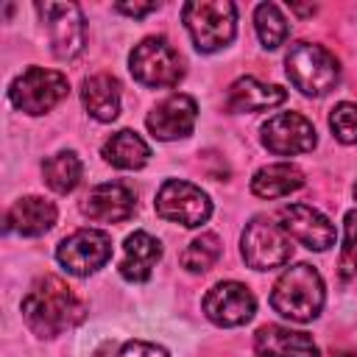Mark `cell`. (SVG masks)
I'll list each match as a JSON object with an SVG mask.
<instances>
[{"label":"cell","instance_id":"obj_1","mask_svg":"<svg viewBox=\"0 0 357 357\" xmlns=\"http://www.w3.org/2000/svg\"><path fill=\"white\" fill-rule=\"evenodd\" d=\"M22 318L39 337H56L86 318V304L59 276H39L22 298Z\"/></svg>","mask_w":357,"mask_h":357},{"label":"cell","instance_id":"obj_2","mask_svg":"<svg viewBox=\"0 0 357 357\" xmlns=\"http://www.w3.org/2000/svg\"><path fill=\"white\" fill-rule=\"evenodd\" d=\"M271 307L290 321L307 324L324 307V279L310 262H298L282 271L271 290Z\"/></svg>","mask_w":357,"mask_h":357},{"label":"cell","instance_id":"obj_3","mask_svg":"<svg viewBox=\"0 0 357 357\" xmlns=\"http://www.w3.org/2000/svg\"><path fill=\"white\" fill-rule=\"evenodd\" d=\"M284 67L290 84L307 98H321L340 81V64L324 45L293 42L284 56Z\"/></svg>","mask_w":357,"mask_h":357},{"label":"cell","instance_id":"obj_4","mask_svg":"<svg viewBox=\"0 0 357 357\" xmlns=\"http://www.w3.org/2000/svg\"><path fill=\"white\" fill-rule=\"evenodd\" d=\"M181 20L201 53H215L234 39L237 8L229 0H192L181 6Z\"/></svg>","mask_w":357,"mask_h":357},{"label":"cell","instance_id":"obj_5","mask_svg":"<svg viewBox=\"0 0 357 357\" xmlns=\"http://www.w3.org/2000/svg\"><path fill=\"white\" fill-rule=\"evenodd\" d=\"M67 95H70L67 75L45 67L22 70L8 86V100L25 114H45L53 106H59Z\"/></svg>","mask_w":357,"mask_h":357},{"label":"cell","instance_id":"obj_6","mask_svg":"<svg viewBox=\"0 0 357 357\" xmlns=\"http://www.w3.org/2000/svg\"><path fill=\"white\" fill-rule=\"evenodd\" d=\"M128 70L142 86H176L184 75L181 56L165 36H148L134 45Z\"/></svg>","mask_w":357,"mask_h":357},{"label":"cell","instance_id":"obj_7","mask_svg":"<svg viewBox=\"0 0 357 357\" xmlns=\"http://www.w3.org/2000/svg\"><path fill=\"white\" fill-rule=\"evenodd\" d=\"M240 251H243V259L248 268L271 271L290 259L293 245H290L287 231L279 223H273L268 218H251L243 229Z\"/></svg>","mask_w":357,"mask_h":357},{"label":"cell","instance_id":"obj_8","mask_svg":"<svg viewBox=\"0 0 357 357\" xmlns=\"http://www.w3.org/2000/svg\"><path fill=\"white\" fill-rule=\"evenodd\" d=\"M156 212H159V218H165L170 223L195 229L209 220L212 201L201 187L181 181V178H167L156 192Z\"/></svg>","mask_w":357,"mask_h":357},{"label":"cell","instance_id":"obj_9","mask_svg":"<svg viewBox=\"0 0 357 357\" xmlns=\"http://www.w3.org/2000/svg\"><path fill=\"white\" fill-rule=\"evenodd\" d=\"M36 11L47 25L53 56L61 61L75 59L86 45V25L81 8L75 3H36Z\"/></svg>","mask_w":357,"mask_h":357},{"label":"cell","instance_id":"obj_10","mask_svg":"<svg viewBox=\"0 0 357 357\" xmlns=\"http://www.w3.org/2000/svg\"><path fill=\"white\" fill-rule=\"evenodd\" d=\"M56 259L73 276H89L112 259V237L100 229H78L56 245Z\"/></svg>","mask_w":357,"mask_h":357},{"label":"cell","instance_id":"obj_11","mask_svg":"<svg viewBox=\"0 0 357 357\" xmlns=\"http://www.w3.org/2000/svg\"><path fill=\"white\" fill-rule=\"evenodd\" d=\"M276 218L279 226L310 251H326L337 240V231L329 223V218L312 209L310 204H287L276 212Z\"/></svg>","mask_w":357,"mask_h":357},{"label":"cell","instance_id":"obj_12","mask_svg":"<svg viewBox=\"0 0 357 357\" xmlns=\"http://www.w3.org/2000/svg\"><path fill=\"white\" fill-rule=\"evenodd\" d=\"M262 145L276 156L307 153L315 148V126L298 112H282L262 126Z\"/></svg>","mask_w":357,"mask_h":357},{"label":"cell","instance_id":"obj_13","mask_svg":"<svg viewBox=\"0 0 357 357\" xmlns=\"http://www.w3.org/2000/svg\"><path fill=\"white\" fill-rule=\"evenodd\" d=\"M204 312L218 326H243L254 318L257 298L240 282H218L204 296Z\"/></svg>","mask_w":357,"mask_h":357},{"label":"cell","instance_id":"obj_14","mask_svg":"<svg viewBox=\"0 0 357 357\" xmlns=\"http://www.w3.org/2000/svg\"><path fill=\"white\" fill-rule=\"evenodd\" d=\"M195 117H198L195 100L190 95L176 92L153 106V112L145 117V126L156 139H178V137L192 134Z\"/></svg>","mask_w":357,"mask_h":357},{"label":"cell","instance_id":"obj_15","mask_svg":"<svg viewBox=\"0 0 357 357\" xmlns=\"http://www.w3.org/2000/svg\"><path fill=\"white\" fill-rule=\"evenodd\" d=\"M134 209H137V195L123 181H103L92 187V192L84 201V212L100 223H123L134 215Z\"/></svg>","mask_w":357,"mask_h":357},{"label":"cell","instance_id":"obj_16","mask_svg":"<svg viewBox=\"0 0 357 357\" xmlns=\"http://www.w3.org/2000/svg\"><path fill=\"white\" fill-rule=\"evenodd\" d=\"M254 351L257 357H318V343L298 329L265 324L254 335Z\"/></svg>","mask_w":357,"mask_h":357},{"label":"cell","instance_id":"obj_17","mask_svg":"<svg viewBox=\"0 0 357 357\" xmlns=\"http://www.w3.org/2000/svg\"><path fill=\"white\" fill-rule=\"evenodd\" d=\"M53 223H56V206H53V201H45L39 195H25V198L14 201L11 209L6 212V229L17 231L22 237L45 234Z\"/></svg>","mask_w":357,"mask_h":357},{"label":"cell","instance_id":"obj_18","mask_svg":"<svg viewBox=\"0 0 357 357\" xmlns=\"http://www.w3.org/2000/svg\"><path fill=\"white\" fill-rule=\"evenodd\" d=\"M159 257H162L159 240L148 231H134L126 237V245H123L120 276L128 282H145L151 276V271L156 268Z\"/></svg>","mask_w":357,"mask_h":357},{"label":"cell","instance_id":"obj_19","mask_svg":"<svg viewBox=\"0 0 357 357\" xmlns=\"http://www.w3.org/2000/svg\"><path fill=\"white\" fill-rule=\"evenodd\" d=\"M287 100V92L276 84H262L254 75H243L229 86V109L231 112H262Z\"/></svg>","mask_w":357,"mask_h":357},{"label":"cell","instance_id":"obj_20","mask_svg":"<svg viewBox=\"0 0 357 357\" xmlns=\"http://www.w3.org/2000/svg\"><path fill=\"white\" fill-rule=\"evenodd\" d=\"M81 100L95 120L112 123L120 114V81L109 73L89 75L81 86Z\"/></svg>","mask_w":357,"mask_h":357},{"label":"cell","instance_id":"obj_21","mask_svg":"<svg viewBox=\"0 0 357 357\" xmlns=\"http://www.w3.org/2000/svg\"><path fill=\"white\" fill-rule=\"evenodd\" d=\"M103 159L120 170H139L148 159H151V148L148 142L131 131V128H123V131H114L106 142H103Z\"/></svg>","mask_w":357,"mask_h":357},{"label":"cell","instance_id":"obj_22","mask_svg":"<svg viewBox=\"0 0 357 357\" xmlns=\"http://www.w3.org/2000/svg\"><path fill=\"white\" fill-rule=\"evenodd\" d=\"M304 184V173L296 165L279 162V165H265L254 173L251 178V192L259 198H282Z\"/></svg>","mask_w":357,"mask_h":357},{"label":"cell","instance_id":"obj_23","mask_svg":"<svg viewBox=\"0 0 357 357\" xmlns=\"http://www.w3.org/2000/svg\"><path fill=\"white\" fill-rule=\"evenodd\" d=\"M81 173H84V165L73 151H59V153H53V156H47L42 162L45 184L59 195L73 192L78 187V181H81Z\"/></svg>","mask_w":357,"mask_h":357},{"label":"cell","instance_id":"obj_24","mask_svg":"<svg viewBox=\"0 0 357 357\" xmlns=\"http://www.w3.org/2000/svg\"><path fill=\"white\" fill-rule=\"evenodd\" d=\"M220 251H223V245H220V237L218 234H212V231L198 234L181 251V268H187L190 273H204V271H209L218 262Z\"/></svg>","mask_w":357,"mask_h":357},{"label":"cell","instance_id":"obj_25","mask_svg":"<svg viewBox=\"0 0 357 357\" xmlns=\"http://www.w3.org/2000/svg\"><path fill=\"white\" fill-rule=\"evenodd\" d=\"M254 25H257V36L262 47L268 50H276L287 39V20L276 3H259L254 11Z\"/></svg>","mask_w":357,"mask_h":357},{"label":"cell","instance_id":"obj_26","mask_svg":"<svg viewBox=\"0 0 357 357\" xmlns=\"http://www.w3.org/2000/svg\"><path fill=\"white\" fill-rule=\"evenodd\" d=\"M340 279L357 276V209L346 212L343 220V251H340Z\"/></svg>","mask_w":357,"mask_h":357},{"label":"cell","instance_id":"obj_27","mask_svg":"<svg viewBox=\"0 0 357 357\" xmlns=\"http://www.w3.org/2000/svg\"><path fill=\"white\" fill-rule=\"evenodd\" d=\"M329 128L343 145H357V103H337L329 114Z\"/></svg>","mask_w":357,"mask_h":357},{"label":"cell","instance_id":"obj_28","mask_svg":"<svg viewBox=\"0 0 357 357\" xmlns=\"http://www.w3.org/2000/svg\"><path fill=\"white\" fill-rule=\"evenodd\" d=\"M112 357H170L162 346L145 343V340H126L117 349H112Z\"/></svg>","mask_w":357,"mask_h":357},{"label":"cell","instance_id":"obj_29","mask_svg":"<svg viewBox=\"0 0 357 357\" xmlns=\"http://www.w3.org/2000/svg\"><path fill=\"white\" fill-rule=\"evenodd\" d=\"M156 8H159L156 3H117V6H114V11L128 14V17H145V14L156 11Z\"/></svg>","mask_w":357,"mask_h":357},{"label":"cell","instance_id":"obj_30","mask_svg":"<svg viewBox=\"0 0 357 357\" xmlns=\"http://www.w3.org/2000/svg\"><path fill=\"white\" fill-rule=\"evenodd\" d=\"M290 8H293V11H296V14H304V17H307V14H312V11H315V6H298V3H293V6H290Z\"/></svg>","mask_w":357,"mask_h":357},{"label":"cell","instance_id":"obj_31","mask_svg":"<svg viewBox=\"0 0 357 357\" xmlns=\"http://www.w3.org/2000/svg\"><path fill=\"white\" fill-rule=\"evenodd\" d=\"M332 357H357V354H346V351H337V354H332Z\"/></svg>","mask_w":357,"mask_h":357},{"label":"cell","instance_id":"obj_32","mask_svg":"<svg viewBox=\"0 0 357 357\" xmlns=\"http://www.w3.org/2000/svg\"><path fill=\"white\" fill-rule=\"evenodd\" d=\"M354 198H357V184H354Z\"/></svg>","mask_w":357,"mask_h":357}]
</instances>
